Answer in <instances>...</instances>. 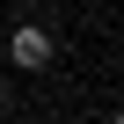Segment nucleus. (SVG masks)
I'll return each instance as SVG.
<instances>
[{
  "label": "nucleus",
  "instance_id": "f257e3e1",
  "mask_svg": "<svg viewBox=\"0 0 124 124\" xmlns=\"http://www.w3.org/2000/svg\"><path fill=\"white\" fill-rule=\"evenodd\" d=\"M51 51H58V44H51V29H44V22H22V29L8 37L15 73H44V66H51Z\"/></svg>",
  "mask_w": 124,
  "mask_h": 124
},
{
  "label": "nucleus",
  "instance_id": "f03ea898",
  "mask_svg": "<svg viewBox=\"0 0 124 124\" xmlns=\"http://www.w3.org/2000/svg\"><path fill=\"white\" fill-rule=\"evenodd\" d=\"M0 102H8V73H0Z\"/></svg>",
  "mask_w": 124,
  "mask_h": 124
},
{
  "label": "nucleus",
  "instance_id": "7ed1b4c3",
  "mask_svg": "<svg viewBox=\"0 0 124 124\" xmlns=\"http://www.w3.org/2000/svg\"><path fill=\"white\" fill-rule=\"evenodd\" d=\"M117 124H124V109H117Z\"/></svg>",
  "mask_w": 124,
  "mask_h": 124
}]
</instances>
